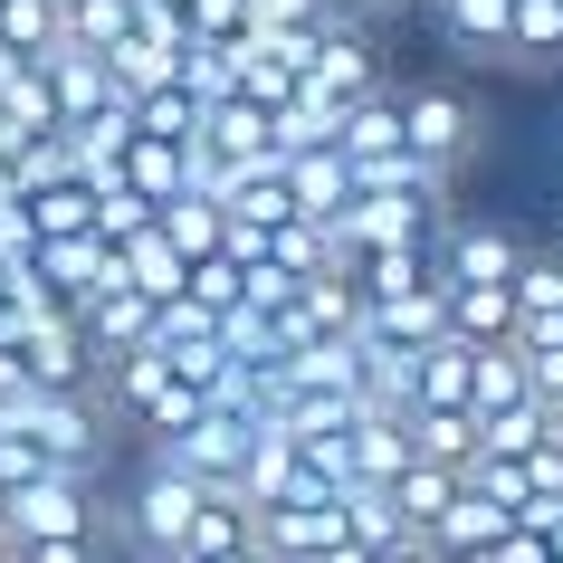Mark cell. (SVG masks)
I'll return each instance as SVG.
<instances>
[{"label": "cell", "mask_w": 563, "mask_h": 563, "mask_svg": "<svg viewBox=\"0 0 563 563\" xmlns=\"http://www.w3.org/2000/svg\"><path fill=\"white\" fill-rule=\"evenodd\" d=\"M391 87H401V77H391ZM401 134H411V153L440 181H459L477 163V96L449 87V77H411V87H401Z\"/></svg>", "instance_id": "cell-1"}, {"label": "cell", "mask_w": 563, "mask_h": 563, "mask_svg": "<svg viewBox=\"0 0 563 563\" xmlns=\"http://www.w3.org/2000/svg\"><path fill=\"white\" fill-rule=\"evenodd\" d=\"M0 534L10 544H48V534H106V477H30V487H10L0 497Z\"/></svg>", "instance_id": "cell-2"}, {"label": "cell", "mask_w": 563, "mask_h": 563, "mask_svg": "<svg viewBox=\"0 0 563 563\" xmlns=\"http://www.w3.org/2000/svg\"><path fill=\"white\" fill-rule=\"evenodd\" d=\"M20 420L48 449V468H67V477H106V459H115V411L96 391H30Z\"/></svg>", "instance_id": "cell-3"}, {"label": "cell", "mask_w": 563, "mask_h": 563, "mask_svg": "<svg viewBox=\"0 0 563 563\" xmlns=\"http://www.w3.org/2000/svg\"><path fill=\"white\" fill-rule=\"evenodd\" d=\"M191 506H201V487H191V477H173V468H153V459H134V477H124V506L106 516V534H124V563H134V554H181Z\"/></svg>", "instance_id": "cell-4"}, {"label": "cell", "mask_w": 563, "mask_h": 563, "mask_svg": "<svg viewBox=\"0 0 563 563\" xmlns=\"http://www.w3.org/2000/svg\"><path fill=\"white\" fill-rule=\"evenodd\" d=\"M383 87V48H373V30H325L316 48H306V67H297V96L306 106H325V115H344L354 96H373Z\"/></svg>", "instance_id": "cell-5"}, {"label": "cell", "mask_w": 563, "mask_h": 563, "mask_svg": "<svg viewBox=\"0 0 563 563\" xmlns=\"http://www.w3.org/2000/svg\"><path fill=\"white\" fill-rule=\"evenodd\" d=\"M420 20L440 30L449 58H468V67H497V48H506V0H420Z\"/></svg>", "instance_id": "cell-6"}, {"label": "cell", "mask_w": 563, "mask_h": 563, "mask_svg": "<svg viewBox=\"0 0 563 563\" xmlns=\"http://www.w3.org/2000/svg\"><path fill=\"white\" fill-rule=\"evenodd\" d=\"M506 526H516V506H497L487 487H468V468H459V497H449V516L430 526V544H449V554H487Z\"/></svg>", "instance_id": "cell-7"}, {"label": "cell", "mask_w": 563, "mask_h": 563, "mask_svg": "<svg viewBox=\"0 0 563 563\" xmlns=\"http://www.w3.org/2000/svg\"><path fill=\"white\" fill-rule=\"evenodd\" d=\"M153 230L173 239L181 258H220V239H230V210L210 201V191H181V201H163V210H153Z\"/></svg>", "instance_id": "cell-8"}, {"label": "cell", "mask_w": 563, "mask_h": 563, "mask_svg": "<svg viewBox=\"0 0 563 563\" xmlns=\"http://www.w3.org/2000/svg\"><path fill=\"white\" fill-rule=\"evenodd\" d=\"M449 497H459V468H440V459H411V468L391 477V506H401V526L430 544V526L449 516Z\"/></svg>", "instance_id": "cell-9"}, {"label": "cell", "mask_w": 563, "mask_h": 563, "mask_svg": "<svg viewBox=\"0 0 563 563\" xmlns=\"http://www.w3.org/2000/svg\"><path fill=\"white\" fill-rule=\"evenodd\" d=\"M201 115H210V106L191 87H173V77L134 96V134H153V144H201Z\"/></svg>", "instance_id": "cell-10"}, {"label": "cell", "mask_w": 563, "mask_h": 563, "mask_svg": "<svg viewBox=\"0 0 563 563\" xmlns=\"http://www.w3.org/2000/svg\"><path fill=\"white\" fill-rule=\"evenodd\" d=\"M401 440H411V459L468 468V459H477V420L468 411H401Z\"/></svg>", "instance_id": "cell-11"}, {"label": "cell", "mask_w": 563, "mask_h": 563, "mask_svg": "<svg viewBox=\"0 0 563 563\" xmlns=\"http://www.w3.org/2000/svg\"><path fill=\"white\" fill-rule=\"evenodd\" d=\"M58 0H0V48H10V58H48V48H58Z\"/></svg>", "instance_id": "cell-12"}, {"label": "cell", "mask_w": 563, "mask_h": 563, "mask_svg": "<svg viewBox=\"0 0 563 563\" xmlns=\"http://www.w3.org/2000/svg\"><path fill=\"white\" fill-rule=\"evenodd\" d=\"M10 563H115L106 534H48V544H10Z\"/></svg>", "instance_id": "cell-13"}, {"label": "cell", "mask_w": 563, "mask_h": 563, "mask_svg": "<svg viewBox=\"0 0 563 563\" xmlns=\"http://www.w3.org/2000/svg\"><path fill=\"white\" fill-rule=\"evenodd\" d=\"M316 10H325V30H383L373 0H316Z\"/></svg>", "instance_id": "cell-14"}, {"label": "cell", "mask_w": 563, "mask_h": 563, "mask_svg": "<svg viewBox=\"0 0 563 563\" xmlns=\"http://www.w3.org/2000/svg\"><path fill=\"white\" fill-rule=\"evenodd\" d=\"M420 563H477V554H449V544H420Z\"/></svg>", "instance_id": "cell-15"}, {"label": "cell", "mask_w": 563, "mask_h": 563, "mask_svg": "<svg viewBox=\"0 0 563 563\" xmlns=\"http://www.w3.org/2000/svg\"><path fill=\"white\" fill-rule=\"evenodd\" d=\"M373 10H383V20H411V10H420V0H373Z\"/></svg>", "instance_id": "cell-16"}, {"label": "cell", "mask_w": 563, "mask_h": 563, "mask_svg": "<svg viewBox=\"0 0 563 563\" xmlns=\"http://www.w3.org/2000/svg\"><path fill=\"white\" fill-rule=\"evenodd\" d=\"M210 563H267V554H258V544H239V554H210Z\"/></svg>", "instance_id": "cell-17"}, {"label": "cell", "mask_w": 563, "mask_h": 563, "mask_svg": "<svg viewBox=\"0 0 563 563\" xmlns=\"http://www.w3.org/2000/svg\"><path fill=\"white\" fill-rule=\"evenodd\" d=\"M10 67H20V58H10V48H0V87H10Z\"/></svg>", "instance_id": "cell-18"}, {"label": "cell", "mask_w": 563, "mask_h": 563, "mask_svg": "<svg viewBox=\"0 0 563 563\" xmlns=\"http://www.w3.org/2000/svg\"><path fill=\"white\" fill-rule=\"evenodd\" d=\"M58 10H77V0H58Z\"/></svg>", "instance_id": "cell-19"}, {"label": "cell", "mask_w": 563, "mask_h": 563, "mask_svg": "<svg viewBox=\"0 0 563 563\" xmlns=\"http://www.w3.org/2000/svg\"><path fill=\"white\" fill-rule=\"evenodd\" d=\"M554 249H563V239H554Z\"/></svg>", "instance_id": "cell-20"}]
</instances>
